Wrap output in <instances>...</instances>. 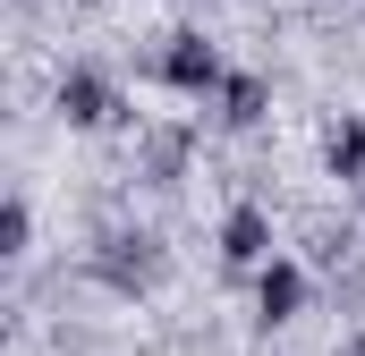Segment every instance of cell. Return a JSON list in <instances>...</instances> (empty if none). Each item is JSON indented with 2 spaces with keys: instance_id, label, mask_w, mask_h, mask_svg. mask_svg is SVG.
<instances>
[{
  "instance_id": "13",
  "label": "cell",
  "mask_w": 365,
  "mask_h": 356,
  "mask_svg": "<svg viewBox=\"0 0 365 356\" xmlns=\"http://www.w3.org/2000/svg\"><path fill=\"white\" fill-rule=\"evenodd\" d=\"M331 356H365V340H340V348H331Z\"/></svg>"
},
{
  "instance_id": "2",
  "label": "cell",
  "mask_w": 365,
  "mask_h": 356,
  "mask_svg": "<svg viewBox=\"0 0 365 356\" xmlns=\"http://www.w3.org/2000/svg\"><path fill=\"white\" fill-rule=\"evenodd\" d=\"M51 119H60V127H77V136H93V127L145 136V127H153V119H145L128 93L110 85V68H93V60H68V68L51 77Z\"/></svg>"
},
{
  "instance_id": "12",
  "label": "cell",
  "mask_w": 365,
  "mask_h": 356,
  "mask_svg": "<svg viewBox=\"0 0 365 356\" xmlns=\"http://www.w3.org/2000/svg\"><path fill=\"white\" fill-rule=\"evenodd\" d=\"M349 212H357V221H365V187H349Z\"/></svg>"
},
{
  "instance_id": "7",
  "label": "cell",
  "mask_w": 365,
  "mask_h": 356,
  "mask_svg": "<svg viewBox=\"0 0 365 356\" xmlns=\"http://www.w3.org/2000/svg\"><path fill=\"white\" fill-rule=\"evenodd\" d=\"M357 255H365V221L357 212H340V221H331V212H306V221H297V263L306 271H331V280H340Z\"/></svg>"
},
{
  "instance_id": "10",
  "label": "cell",
  "mask_w": 365,
  "mask_h": 356,
  "mask_svg": "<svg viewBox=\"0 0 365 356\" xmlns=\"http://www.w3.org/2000/svg\"><path fill=\"white\" fill-rule=\"evenodd\" d=\"M26 255H34V195L9 187V204H0V263H26Z\"/></svg>"
},
{
  "instance_id": "6",
  "label": "cell",
  "mask_w": 365,
  "mask_h": 356,
  "mask_svg": "<svg viewBox=\"0 0 365 356\" xmlns=\"http://www.w3.org/2000/svg\"><path fill=\"white\" fill-rule=\"evenodd\" d=\"M247 297H255V314H247L255 331H289V323L314 305V271L297 263V255H272V263L247 280Z\"/></svg>"
},
{
  "instance_id": "8",
  "label": "cell",
  "mask_w": 365,
  "mask_h": 356,
  "mask_svg": "<svg viewBox=\"0 0 365 356\" xmlns=\"http://www.w3.org/2000/svg\"><path fill=\"white\" fill-rule=\"evenodd\" d=\"M212 127L221 136H264L272 127V77L264 68H230V85L212 102Z\"/></svg>"
},
{
  "instance_id": "3",
  "label": "cell",
  "mask_w": 365,
  "mask_h": 356,
  "mask_svg": "<svg viewBox=\"0 0 365 356\" xmlns=\"http://www.w3.org/2000/svg\"><path fill=\"white\" fill-rule=\"evenodd\" d=\"M153 85H170V93H187V102H221V85H230V60H221V43L212 34H195V26H170V34H153V51L136 60Z\"/></svg>"
},
{
  "instance_id": "4",
  "label": "cell",
  "mask_w": 365,
  "mask_h": 356,
  "mask_svg": "<svg viewBox=\"0 0 365 356\" xmlns=\"http://www.w3.org/2000/svg\"><path fill=\"white\" fill-rule=\"evenodd\" d=\"M187 170H195V127L187 119H153L128 153V187H145V195H179Z\"/></svg>"
},
{
  "instance_id": "11",
  "label": "cell",
  "mask_w": 365,
  "mask_h": 356,
  "mask_svg": "<svg viewBox=\"0 0 365 356\" xmlns=\"http://www.w3.org/2000/svg\"><path fill=\"white\" fill-rule=\"evenodd\" d=\"M331 305H340V314H357V323H365V255H357L349 271H340V280H331Z\"/></svg>"
},
{
  "instance_id": "5",
  "label": "cell",
  "mask_w": 365,
  "mask_h": 356,
  "mask_svg": "<svg viewBox=\"0 0 365 356\" xmlns=\"http://www.w3.org/2000/svg\"><path fill=\"white\" fill-rule=\"evenodd\" d=\"M212 255H221V280H255V271L280 255L272 238V212L255 204V195H238L230 212H221V229H212Z\"/></svg>"
},
{
  "instance_id": "9",
  "label": "cell",
  "mask_w": 365,
  "mask_h": 356,
  "mask_svg": "<svg viewBox=\"0 0 365 356\" xmlns=\"http://www.w3.org/2000/svg\"><path fill=\"white\" fill-rule=\"evenodd\" d=\"M323 178L365 187V110H331L323 119Z\"/></svg>"
},
{
  "instance_id": "14",
  "label": "cell",
  "mask_w": 365,
  "mask_h": 356,
  "mask_svg": "<svg viewBox=\"0 0 365 356\" xmlns=\"http://www.w3.org/2000/svg\"><path fill=\"white\" fill-rule=\"evenodd\" d=\"M187 9H204V0H187Z\"/></svg>"
},
{
  "instance_id": "1",
  "label": "cell",
  "mask_w": 365,
  "mask_h": 356,
  "mask_svg": "<svg viewBox=\"0 0 365 356\" xmlns=\"http://www.w3.org/2000/svg\"><path fill=\"white\" fill-rule=\"evenodd\" d=\"M102 288V297H153L162 280H170V238L153 229V221H93V238H86V263H77Z\"/></svg>"
}]
</instances>
